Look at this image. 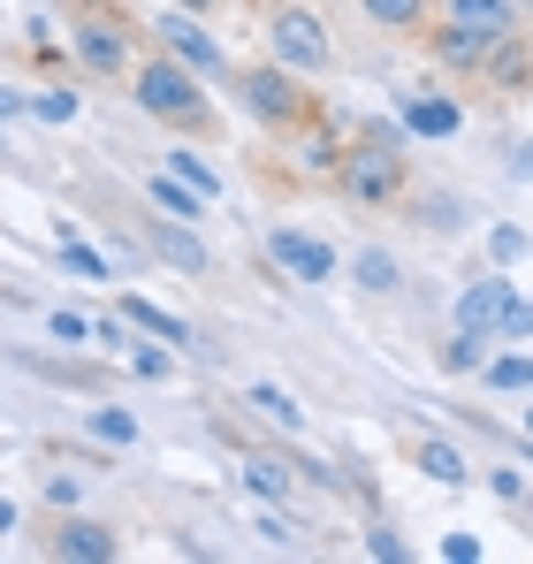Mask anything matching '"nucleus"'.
I'll return each mask as SVG.
<instances>
[{
  "instance_id": "22",
  "label": "nucleus",
  "mask_w": 533,
  "mask_h": 564,
  "mask_svg": "<svg viewBox=\"0 0 533 564\" xmlns=\"http://www.w3.org/2000/svg\"><path fill=\"white\" fill-rule=\"evenodd\" d=\"M488 381H496V389H533V359H496Z\"/></svg>"
},
{
  "instance_id": "21",
  "label": "nucleus",
  "mask_w": 533,
  "mask_h": 564,
  "mask_svg": "<svg viewBox=\"0 0 533 564\" xmlns=\"http://www.w3.org/2000/svg\"><path fill=\"white\" fill-rule=\"evenodd\" d=\"M358 282H366V290H396V260H389V252H366V260H358Z\"/></svg>"
},
{
  "instance_id": "11",
  "label": "nucleus",
  "mask_w": 533,
  "mask_h": 564,
  "mask_svg": "<svg viewBox=\"0 0 533 564\" xmlns=\"http://www.w3.org/2000/svg\"><path fill=\"white\" fill-rule=\"evenodd\" d=\"M511 305H519V297H511V282L496 275V282H480V290H465V297H457V328H480V336H488V328H503V321H511Z\"/></svg>"
},
{
  "instance_id": "10",
  "label": "nucleus",
  "mask_w": 533,
  "mask_h": 564,
  "mask_svg": "<svg viewBox=\"0 0 533 564\" xmlns=\"http://www.w3.org/2000/svg\"><path fill=\"white\" fill-rule=\"evenodd\" d=\"M145 245L168 260V268H183V275H198L206 268V245L191 237V221H176V214H161V221H145Z\"/></svg>"
},
{
  "instance_id": "17",
  "label": "nucleus",
  "mask_w": 533,
  "mask_h": 564,
  "mask_svg": "<svg viewBox=\"0 0 533 564\" xmlns=\"http://www.w3.org/2000/svg\"><path fill=\"white\" fill-rule=\"evenodd\" d=\"M373 23H389V31H412L420 15H427V0H358Z\"/></svg>"
},
{
  "instance_id": "2",
  "label": "nucleus",
  "mask_w": 533,
  "mask_h": 564,
  "mask_svg": "<svg viewBox=\"0 0 533 564\" xmlns=\"http://www.w3.org/2000/svg\"><path fill=\"white\" fill-rule=\"evenodd\" d=\"M237 85H244V107L260 115L266 130H305V122H313V99H305V85H297V69H282V62L244 69Z\"/></svg>"
},
{
  "instance_id": "27",
  "label": "nucleus",
  "mask_w": 533,
  "mask_h": 564,
  "mask_svg": "<svg viewBox=\"0 0 533 564\" xmlns=\"http://www.w3.org/2000/svg\"><path fill=\"white\" fill-rule=\"evenodd\" d=\"M54 336H62V344H85L91 321H85V313H54Z\"/></svg>"
},
{
  "instance_id": "26",
  "label": "nucleus",
  "mask_w": 533,
  "mask_h": 564,
  "mask_svg": "<svg viewBox=\"0 0 533 564\" xmlns=\"http://www.w3.org/2000/svg\"><path fill=\"white\" fill-rule=\"evenodd\" d=\"M62 260H69V268H77V275H107V260H99V252H85V245H62Z\"/></svg>"
},
{
  "instance_id": "4",
  "label": "nucleus",
  "mask_w": 533,
  "mask_h": 564,
  "mask_svg": "<svg viewBox=\"0 0 533 564\" xmlns=\"http://www.w3.org/2000/svg\"><path fill=\"white\" fill-rule=\"evenodd\" d=\"M336 176H344V191H351L358 206H389V198H404V153L366 138L358 153H344V161H336Z\"/></svg>"
},
{
  "instance_id": "31",
  "label": "nucleus",
  "mask_w": 533,
  "mask_h": 564,
  "mask_svg": "<svg viewBox=\"0 0 533 564\" xmlns=\"http://www.w3.org/2000/svg\"><path fill=\"white\" fill-rule=\"evenodd\" d=\"M191 8H206V0H191Z\"/></svg>"
},
{
  "instance_id": "6",
  "label": "nucleus",
  "mask_w": 533,
  "mask_h": 564,
  "mask_svg": "<svg viewBox=\"0 0 533 564\" xmlns=\"http://www.w3.org/2000/svg\"><path fill=\"white\" fill-rule=\"evenodd\" d=\"M503 46H511V31H480V23H457V15L435 31V62H449V69H496Z\"/></svg>"
},
{
  "instance_id": "19",
  "label": "nucleus",
  "mask_w": 533,
  "mask_h": 564,
  "mask_svg": "<svg viewBox=\"0 0 533 564\" xmlns=\"http://www.w3.org/2000/svg\"><path fill=\"white\" fill-rule=\"evenodd\" d=\"M420 473H435L443 488H457V480H465V466H457V451H449V443H420Z\"/></svg>"
},
{
  "instance_id": "3",
  "label": "nucleus",
  "mask_w": 533,
  "mask_h": 564,
  "mask_svg": "<svg viewBox=\"0 0 533 564\" xmlns=\"http://www.w3.org/2000/svg\"><path fill=\"white\" fill-rule=\"evenodd\" d=\"M69 46L91 77H130V23L107 8H69Z\"/></svg>"
},
{
  "instance_id": "29",
  "label": "nucleus",
  "mask_w": 533,
  "mask_h": 564,
  "mask_svg": "<svg viewBox=\"0 0 533 564\" xmlns=\"http://www.w3.org/2000/svg\"><path fill=\"white\" fill-rule=\"evenodd\" d=\"M443 557H449V564H480V542H472V534H449Z\"/></svg>"
},
{
  "instance_id": "28",
  "label": "nucleus",
  "mask_w": 533,
  "mask_h": 564,
  "mask_svg": "<svg viewBox=\"0 0 533 564\" xmlns=\"http://www.w3.org/2000/svg\"><path fill=\"white\" fill-rule=\"evenodd\" d=\"M366 550H373V557H381V564H396V557H404V542H396L389 527H373V534H366Z\"/></svg>"
},
{
  "instance_id": "13",
  "label": "nucleus",
  "mask_w": 533,
  "mask_h": 564,
  "mask_svg": "<svg viewBox=\"0 0 533 564\" xmlns=\"http://www.w3.org/2000/svg\"><path fill=\"white\" fill-rule=\"evenodd\" d=\"M122 321H138V328H145V336H161V344H191V328H183L176 313H161L153 297H130V290H122Z\"/></svg>"
},
{
  "instance_id": "1",
  "label": "nucleus",
  "mask_w": 533,
  "mask_h": 564,
  "mask_svg": "<svg viewBox=\"0 0 533 564\" xmlns=\"http://www.w3.org/2000/svg\"><path fill=\"white\" fill-rule=\"evenodd\" d=\"M130 93H138V107H145L153 122H168V130H191V138H206V130H214L206 85L183 69L176 54H168V62H145V69L130 77Z\"/></svg>"
},
{
  "instance_id": "24",
  "label": "nucleus",
  "mask_w": 533,
  "mask_h": 564,
  "mask_svg": "<svg viewBox=\"0 0 533 564\" xmlns=\"http://www.w3.org/2000/svg\"><path fill=\"white\" fill-rule=\"evenodd\" d=\"M91 435H107V443H130L138 427H130V412H91Z\"/></svg>"
},
{
  "instance_id": "16",
  "label": "nucleus",
  "mask_w": 533,
  "mask_h": 564,
  "mask_svg": "<svg viewBox=\"0 0 533 564\" xmlns=\"http://www.w3.org/2000/svg\"><path fill=\"white\" fill-rule=\"evenodd\" d=\"M457 23H480V31H511V0H449Z\"/></svg>"
},
{
  "instance_id": "30",
  "label": "nucleus",
  "mask_w": 533,
  "mask_h": 564,
  "mask_svg": "<svg viewBox=\"0 0 533 564\" xmlns=\"http://www.w3.org/2000/svg\"><path fill=\"white\" fill-rule=\"evenodd\" d=\"M8 115H15V99H8V93H0V122H8Z\"/></svg>"
},
{
  "instance_id": "18",
  "label": "nucleus",
  "mask_w": 533,
  "mask_h": 564,
  "mask_svg": "<svg viewBox=\"0 0 533 564\" xmlns=\"http://www.w3.org/2000/svg\"><path fill=\"white\" fill-rule=\"evenodd\" d=\"M480 351H488V336H480V328H457V344L443 351V375H472Z\"/></svg>"
},
{
  "instance_id": "15",
  "label": "nucleus",
  "mask_w": 533,
  "mask_h": 564,
  "mask_svg": "<svg viewBox=\"0 0 533 564\" xmlns=\"http://www.w3.org/2000/svg\"><path fill=\"white\" fill-rule=\"evenodd\" d=\"M145 191L161 198V214H176V221H198V198H206L198 184H183V176H153Z\"/></svg>"
},
{
  "instance_id": "5",
  "label": "nucleus",
  "mask_w": 533,
  "mask_h": 564,
  "mask_svg": "<svg viewBox=\"0 0 533 564\" xmlns=\"http://www.w3.org/2000/svg\"><path fill=\"white\" fill-rule=\"evenodd\" d=\"M266 39H274V62L282 69H328V23L313 8H282L266 23Z\"/></svg>"
},
{
  "instance_id": "20",
  "label": "nucleus",
  "mask_w": 533,
  "mask_h": 564,
  "mask_svg": "<svg viewBox=\"0 0 533 564\" xmlns=\"http://www.w3.org/2000/svg\"><path fill=\"white\" fill-rule=\"evenodd\" d=\"M252 404H260V412H274L282 427H297V420H305V412H297V404H290V397H282L274 381H252Z\"/></svg>"
},
{
  "instance_id": "9",
  "label": "nucleus",
  "mask_w": 533,
  "mask_h": 564,
  "mask_svg": "<svg viewBox=\"0 0 533 564\" xmlns=\"http://www.w3.org/2000/svg\"><path fill=\"white\" fill-rule=\"evenodd\" d=\"M153 31H161V46L176 54L183 69H198V77H214V69H221V46H214V39H206V31L191 23V15H161Z\"/></svg>"
},
{
  "instance_id": "8",
  "label": "nucleus",
  "mask_w": 533,
  "mask_h": 564,
  "mask_svg": "<svg viewBox=\"0 0 533 564\" xmlns=\"http://www.w3.org/2000/svg\"><path fill=\"white\" fill-rule=\"evenodd\" d=\"M244 480H252L260 496H274V503H290V496H297V480H328V473H320V466H297L290 451H252V458H244Z\"/></svg>"
},
{
  "instance_id": "7",
  "label": "nucleus",
  "mask_w": 533,
  "mask_h": 564,
  "mask_svg": "<svg viewBox=\"0 0 533 564\" xmlns=\"http://www.w3.org/2000/svg\"><path fill=\"white\" fill-rule=\"evenodd\" d=\"M266 252H274V260H282L290 275L305 282V290H313V282H328V275H336V252H328L320 237H305V229H266Z\"/></svg>"
},
{
  "instance_id": "12",
  "label": "nucleus",
  "mask_w": 533,
  "mask_h": 564,
  "mask_svg": "<svg viewBox=\"0 0 533 564\" xmlns=\"http://www.w3.org/2000/svg\"><path fill=\"white\" fill-rule=\"evenodd\" d=\"M46 550H54V557H77V564H115V534L91 527V519H62Z\"/></svg>"
},
{
  "instance_id": "14",
  "label": "nucleus",
  "mask_w": 533,
  "mask_h": 564,
  "mask_svg": "<svg viewBox=\"0 0 533 564\" xmlns=\"http://www.w3.org/2000/svg\"><path fill=\"white\" fill-rule=\"evenodd\" d=\"M404 122H412L420 138H449V130H457V107H449V99H404Z\"/></svg>"
},
{
  "instance_id": "25",
  "label": "nucleus",
  "mask_w": 533,
  "mask_h": 564,
  "mask_svg": "<svg viewBox=\"0 0 533 564\" xmlns=\"http://www.w3.org/2000/svg\"><path fill=\"white\" fill-rule=\"evenodd\" d=\"M168 169H176L183 184H198V191H206V198H214V169H206V161H191V153H176Z\"/></svg>"
},
{
  "instance_id": "23",
  "label": "nucleus",
  "mask_w": 533,
  "mask_h": 564,
  "mask_svg": "<svg viewBox=\"0 0 533 564\" xmlns=\"http://www.w3.org/2000/svg\"><path fill=\"white\" fill-rule=\"evenodd\" d=\"M31 115H39V122H77V93H46Z\"/></svg>"
}]
</instances>
